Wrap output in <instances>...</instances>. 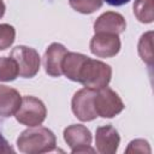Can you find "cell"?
Instances as JSON below:
<instances>
[{
	"instance_id": "6da1fadb",
	"label": "cell",
	"mask_w": 154,
	"mask_h": 154,
	"mask_svg": "<svg viewBox=\"0 0 154 154\" xmlns=\"http://www.w3.org/2000/svg\"><path fill=\"white\" fill-rule=\"evenodd\" d=\"M57 140L54 134L43 126H30L17 138L19 152L25 154H41L55 150Z\"/></svg>"
},
{
	"instance_id": "7a4b0ae2",
	"label": "cell",
	"mask_w": 154,
	"mask_h": 154,
	"mask_svg": "<svg viewBox=\"0 0 154 154\" xmlns=\"http://www.w3.org/2000/svg\"><path fill=\"white\" fill-rule=\"evenodd\" d=\"M111 77L112 69L109 65L88 57L81 67L78 83H82L85 88L100 90L108 85Z\"/></svg>"
},
{
	"instance_id": "3957f363",
	"label": "cell",
	"mask_w": 154,
	"mask_h": 154,
	"mask_svg": "<svg viewBox=\"0 0 154 154\" xmlns=\"http://www.w3.org/2000/svg\"><path fill=\"white\" fill-rule=\"evenodd\" d=\"M16 119L26 126H37L43 123L47 116V109L45 103L34 96L22 97L20 106L16 112Z\"/></svg>"
},
{
	"instance_id": "277c9868",
	"label": "cell",
	"mask_w": 154,
	"mask_h": 154,
	"mask_svg": "<svg viewBox=\"0 0 154 154\" xmlns=\"http://www.w3.org/2000/svg\"><path fill=\"white\" fill-rule=\"evenodd\" d=\"M18 66V75L23 78H31L36 76L40 70V55L36 49L26 46H17L12 49L10 55Z\"/></svg>"
},
{
	"instance_id": "5b68a950",
	"label": "cell",
	"mask_w": 154,
	"mask_h": 154,
	"mask_svg": "<svg viewBox=\"0 0 154 154\" xmlns=\"http://www.w3.org/2000/svg\"><path fill=\"white\" fill-rule=\"evenodd\" d=\"M94 107L97 116L102 118H113L124 109V103L114 90L105 87L96 90Z\"/></svg>"
},
{
	"instance_id": "8992f818",
	"label": "cell",
	"mask_w": 154,
	"mask_h": 154,
	"mask_svg": "<svg viewBox=\"0 0 154 154\" xmlns=\"http://www.w3.org/2000/svg\"><path fill=\"white\" fill-rule=\"evenodd\" d=\"M64 140L75 153H94L95 150L90 147L91 134L81 124H72L64 130Z\"/></svg>"
},
{
	"instance_id": "52a82bcc",
	"label": "cell",
	"mask_w": 154,
	"mask_h": 154,
	"mask_svg": "<svg viewBox=\"0 0 154 154\" xmlns=\"http://www.w3.org/2000/svg\"><path fill=\"white\" fill-rule=\"evenodd\" d=\"M96 90L84 88L78 90L72 97V112L82 122H89L97 117L94 107Z\"/></svg>"
},
{
	"instance_id": "ba28073f",
	"label": "cell",
	"mask_w": 154,
	"mask_h": 154,
	"mask_svg": "<svg viewBox=\"0 0 154 154\" xmlns=\"http://www.w3.org/2000/svg\"><path fill=\"white\" fill-rule=\"evenodd\" d=\"M89 47L90 52L99 58H112L117 55L120 49V40L117 34L95 32Z\"/></svg>"
},
{
	"instance_id": "9c48e42d",
	"label": "cell",
	"mask_w": 154,
	"mask_h": 154,
	"mask_svg": "<svg viewBox=\"0 0 154 154\" xmlns=\"http://www.w3.org/2000/svg\"><path fill=\"white\" fill-rule=\"evenodd\" d=\"M120 137L112 125H103L96 129L95 144L96 150L101 154H113L118 150Z\"/></svg>"
},
{
	"instance_id": "30bf717a",
	"label": "cell",
	"mask_w": 154,
	"mask_h": 154,
	"mask_svg": "<svg viewBox=\"0 0 154 154\" xmlns=\"http://www.w3.org/2000/svg\"><path fill=\"white\" fill-rule=\"evenodd\" d=\"M66 53H67V49L61 43L54 42L48 46L43 57V64H45V70L49 76L60 77L63 75L61 64Z\"/></svg>"
},
{
	"instance_id": "8fae6325",
	"label": "cell",
	"mask_w": 154,
	"mask_h": 154,
	"mask_svg": "<svg viewBox=\"0 0 154 154\" xmlns=\"http://www.w3.org/2000/svg\"><path fill=\"white\" fill-rule=\"evenodd\" d=\"M126 29V22L120 13L117 12H105L94 23L95 32H107V34H122Z\"/></svg>"
},
{
	"instance_id": "7c38bea8",
	"label": "cell",
	"mask_w": 154,
	"mask_h": 154,
	"mask_svg": "<svg viewBox=\"0 0 154 154\" xmlns=\"http://www.w3.org/2000/svg\"><path fill=\"white\" fill-rule=\"evenodd\" d=\"M20 102L22 96L16 89L0 84V117L14 116Z\"/></svg>"
},
{
	"instance_id": "4fadbf2b",
	"label": "cell",
	"mask_w": 154,
	"mask_h": 154,
	"mask_svg": "<svg viewBox=\"0 0 154 154\" xmlns=\"http://www.w3.org/2000/svg\"><path fill=\"white\" fill-rule=\"evenodd\" d=\"M88 57L76 52H67L61 64V72L71 81L78 82V76L83 63Z\"/></svg>"
},
{
	"instance_id": "5bb4252c",
	"label": "cell",
	"mask_w": 154,
	"mask_h": 154,
	"mask_svg": "<svg viewBox=\"0 0 154 154\" xmlns=\"http://www.w3.org/2000/svg\"><path fill=\"white\" fill-rule=\"evenodd\" d=\"M134 13L141 23L154 20V0H135Z\"/></svg>"
},
{
	"instance_id": "9a60e30c",
	"label": "cell",
	"mask_w": 154,
	"mask_h": 154,
	"mask_svg": "<svg viewBox=\"0 0 154 154\" xmlns=\"http://www.w3.org/2000/svg\"><path fill=\"white\" fill-rule=\"evenodd\" d=\"M138 54L141 59L149 66L153 65V32L143 34L138 42Z\"/></svg>"
},
{
	"instance_id": "2e32d148",
	"label": "cell",
	"mask_w": 154,
	"mask_h": 154,
	"mask_svg": "<svg viewBox=\"0 0 154 154\" xmlns=\"http://www.w3.org/2000/svg\"><path fill=\"white\" fill-rule=\"evenodd\" d=\"M18 76V66L17 63L10 57L0 58V81L10 82L14 81Z\"/></svg>"
},
{
	"instance_id": "e0dca14e",
	"label": "cell",
	"mask_w": 154,
	"mask_h": 154,
	"mask_svg": "<svg viewBox=\"0 0 154 154\" xmlns=\"http://www.w3.org/2000/svg\"><path fill=\"white\" fill-rule=\"evenodd\" d=\"M70 6L83 14H90L102 6V0H69Z\"/></svg>"
},
{
	"instance_id": "ac0fdd59",
	"label": "cell",
	"mask_w": 154,
	"mask_h": 154,
	"mask_svg": "<svg viewBox=\"0 0 154 154\" xmlns=\"http://www.w3.org/2000/svg\"><path fill=\"white\" fill-rule=\"evenodd\" d=\"M16 37V30L10 24H0V51L7 49Z\"/></svg>"
},
{
	"instance_id": "d6986e66",
	"label": "cell",
	"mask_w": 154,
	"mask_h": 154,
	"mask_svg": "<svg viewBox=\"0 0 154 154\" xmlns=\"http://www.w3.org/2000/svg\"><path fill=\"white\" fill-rule=\"evenodd\" d=\"M126 153H150V148L147 141L144 140H134L129 143V147L125 150Z\"/></svg>"
},
{
	"instance_id": "ffe728a7",
	"label": "cell",
	"mask_w": 154,
	"mask_h": 154,
	"mask_svg": "<svg viewBox=\"0 0 154 154\" xmlns=\"http://www.w3.org/2000/svg\"><path fill=\"white\" fill-rule=\"evenodd\" d=\"M14 149L8 144V142L0 134V153H13Z\"/></svg>"
},
{
	"instance_id": "44dd1931",
	"label": "cell",
	"mask_w": 154,
	"mask_h": 154,
	"mask_svg": "<svg viewBox=\"0 0 154 154\" xmlns=\"http://www.w3.org/2000/svg\"><path fill=\"white\" fill-rule=\"evenodd\" d=\"M105 1L111 6H122V5L128 4L130 0H105Z\"/></svg>"
},
{
	"instance_id": "7402d4cb",
	"label": "cell",
	"mask_w": 154,
	"mask_h": 154,
	"mask_svg": "<svg viewBox=\"0 0 154 154\" xmlns=\"http://www.w3.org/2000/svg\"><path fill=\"white\" fill-rule=\"evenodd\" d=\"M5 10H6L5 4H4L2 0H0V18H2V16L5 14Z\"/></svg>"
}]
</instances>
